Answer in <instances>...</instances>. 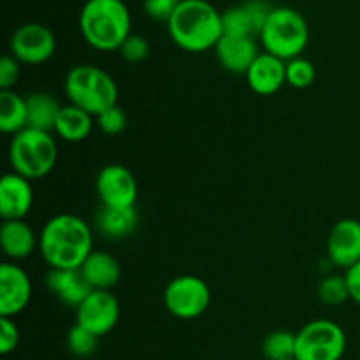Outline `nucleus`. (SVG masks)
<instances>
[{
  "instance_id": "20",
  "label": "nucleus",
  "mask_w": 360,
  "mask_h": 360,
  "mask_svg": "<svg viewBox=\"0 0 360 360\" xmlns=\"http://www.w3.org/2000/svg\"><path fill=\"white\" fill-rule=\"evenodd\" d=\"M139 214L136 207H105L101 206L95 214L97 231L108 239H125L137 229Z\"/></svg>"
},
{
  "instance_id": "31",
  "label": "nucleus",
  "mask_w": 360,
  "mask_h": 360,
  "mask_svg": "<svg viewBox=\"0 0 360 360\" xmlns=\"http://www.w3.org/2000/svg\"><path fill=\"white\" fill-rule=\"evenodd\" d=\"M181 0H144V13L150 20L169 23Z\"/></svg>"
},
{
  "instance_id": "6",
  "label": "nucleus",
  "mask_w": 360,
  "mask_h": 360,
  "mask_svg": "<svg viewBox=\"0 0 360 360\" xmlns=\"http://www.w3.org/2000/svg\"><path fill=\"white\" fill-rule=\"evenodd\" d=\"M260 44L269 55L288 60L302 55L309 42V27L299 11L288 6L274 7L259 34Z\"/></svg>"
},
{
  "instance_id": "36",
  "label": "nucleus",
  "mask_w": 360,
  "mask_h": 360,
  "mask_svg": "<svg viewBox=\"0 0 360 360\" xmlns=\"http://www.w3.org/2000/svg\"><path fill=\"white\" fill-rule=\"evenodd\" d=\"M288 360H297V359H288Z\"/></svg>"
},
{
  "instance_id": "33",
  "label": "nucleus",
  "mask_w": 360,
  "mask_h": 360,
  "mask_svg": "<svg viewBox=\"0 0 360 360\" xmlns=\"http://www.w3.org/2000/svg\"><path fill=\"white\" fill-rule=\"evenodd\" d=\"M20 79V62L11 55L0 60V90H14Z\"/></svg>"
},
{
  "instance_id": "5",
  "label": "nucleus",
  "mask_w": 360,
  "mask_h": 360,
  "mask_svg": "<svg viewBox=\"0 0 360 360\" xmlns=\"http://www.w3.org/2000/svg\"><path fill=\"white\" fill-rule=\"evenodd\" d=\"M13 172L30 179H42L55 169L58 160V144L49 132L25 129L13 136L7 150Z\"/></svg>"
},
{
  "instance_id": "14",
  "label": "nucleus",
  "mask_w": 360,
  "mask_h": 360,
  "mask_svg": "<svg viewBox=\"0 0 360 360\" xmlns=\"http://www.w3.org/2000/svg\"><path fill=\"white\" fill-rule=\"evenodd\" d=\"M34 206V188L30 179L7 172L0 179V217L7 220H25Z\"/></svg>"
},
{
  "instance_id": "13",
  "label": "nucleus",
  "mask_w": 360,
  "mask_h": 360,
  "mask_svg": "<svg viewBox=\"0 0 360 360\" xmlns=\"http://www.w3.org/2000/svg\"><path fill=\"white\" fill-rule=\"evenodd\" d=\"M327 255L333 266L350 269L360 262V221L343 218L333 225L327 238Z\"/></svg>"
},
{
  "instance_id": "28",
  "label": "nucleus",
  "mask_w": 360,
  "mask_h": 360,
  "mask_svg": "<svg viewBox=\"0 0 360 360\" xmlns=\"http://www.w3.org/2000/svg\"><path fill=\"white\" fill-rule=\"evenodd\" d=\"M315 65L308 58H292L287 62V84L295 90H304L315 83Z\"/></svg>"
},
{
  "instance_id": "15",
  "label": "nucleus",
  "mask_w": 360,
  "mask_h": 360,
  "mask_svg": "<svg viewBox=\"0 0 360 360\" xmlns=\"http://www.w3.org/2000/svg\"><path fill=\"white\" fill-rule=\"evenodd\" d=\"M245 77L252 91L269 97L287 84V62L264 51L257 56Z\"/></svg>"
},
{
  "instance_id": "7",
  "label": "nucleus",
  "mask_w": 360,
  "mask_h": 360,
  "mask_svg": "<svg viewBox=\"0 0 360 360\" xmlns=\"http://www.w3.org/2000/svg\"><path fill=\"white\" fill-rule=\"evenodd\" d=\"M347 350L343 327L329 319L306 323L297 333L295 359L297 360H341Z\"/></svg>"
},
{
  "instance_id": "26",
  "label": "nucleus",
  "mask_w": 360,
  "mask_h": 360,
  "mask_svg": "<svg viewBox=\"0 0 360 360\" xmlns=\"http://www.w3.org/2000/svg\"><path fill=\"white\" fill-rule=\"evenodd\" d=\"M319 299L327 306H341L350 299V288H348L347 278L340 274H329L319 283Z\"/></svg>"
},
{
  "instance_id": "18",
  "label": "nucleus",
  "mask_w": 360,
  "mask_h": 360,
  "mask_svg": "<svg viewBox=\"0 0 360 360\" xmlns=\"http://www.w3.org/2000/svg\"><path fill=\"white\" fill-rule=\"evenodd\" d=\"M0 246L9 262H20L39 250V236L25 220H7L0 227Z\"/></svg>"
},
{
  "instance_id": "17",
  "label": "nucleus",
  "mask_w": 360,
  "mask_h": 360,
  "mask_svg": "<svg viewBox=\"0 0 360 360\" xmlns=\"http://www.w3.org/2000/svg\"><path fill=\"white\" fill-rule=\"evenodd\" d=\"M46 287L69 308H77L91 294V287L84 280L81 269H49Z\"/></svg>"
},
{
  "instance_id": "27",
  "label": "nucleus",
  "mask_w": 360,
  "mask_h": 360,
  "mask_svg": "<svg viewBox=\"0 0 360 360\" xmlns=\"http://www.w3.org/2000/svg\"><path fill=\"white\" fill-rule=\"evenodd\" d=\"M98 340H101V338L95 336L94 333L86 330L84 327L77 326V323H74V326L70 327L69 333H67L65 336L67 348H69L70 354L76 355V357H91V355L97 352Z\"/></svg>"
},
{
  "instance_id": "22",
  "label": "nucleus",
  "mask_w": 360,
  "mask_h": 360,
  "mask_svg": "<svg viewBox=\"0 0 360 360\" xmlns=\"http://www.w3.org/2000/svg\"><path fill=\"white\" fill-rule=\"evenodd\" d=\"M94 118L95 116L76 105H63L55 127L56 136L65 143H83L94 129Z\"/></svg>"
},
{
  "instance_id": "4",
  "label": "nucleus",
  "mask_w": 360,
  "mask_h": 360,
  "mask_svg": "<svg viewBox=\"0 0 360 360\" xmlns=\"http://www.w3.org/2000/svg\"><path fill=\"white\" fill-rule=\"evenodd\" d=\"M63 91L69 104L90 112L95 118L118 104L116 81L104 69L90 63H81L67 72Z\"/></svg>"
},
{
  "instance_id": "9",
  "label": "nucleus",
  "mask_w": 360,
  "mask_h": 360,
  "mask_svg": "<svg viewBox=\"0 0 360 360\" xmlns=\"http://www.w3.org/2000/svg\"><path fill=\"white\" fill-rule=\"evenodd\" d=\"M56 37L53 30L37 21L20 25L9 39V55L25 65H41L53 58Z\"/></svg>"
},
{
  "instance_id": "1",
  "label": "nucleus",
  "mask_w": 360,
  "mask_h": 360,
  "mask_svg": "<svg viewBox=\"0 0 360 360\" xmlns=\"http://www.w3.org/2000/svg\"><path fill=\"white\" fill-rule=\"evenodd\" d=\"M39 252L49 269H81L94 252V232L77 214H55L39 234Z\"/></svg>"
},
{
  "instance_id": "37",
  "label": "nucleus",
  "mask_w": 360,
  "mask_h": 360,
  "mask_svg": "<svg viewBox=\"0 0 360 360\" xmlns=\"http://www.w3.org/2000/svg\"><path fill=\"white\" fill-rule=\"evenodd\" d=\"M143 2H144V0H143Z\"/></svg>"
},
{
  "instance_id": "24",
  "label": "nucleus",
  "mask_w": 360,
  "mask_h": 360,
  "mask_svg": "<svg viewBox=\"0 0 360 360\" xmlns=\"http://www.w3.org/2000/svg\"><path fill=\"white\" fill-rule=\"evenodd\" d=\"M295 341L297 333L292 330H273L262 343V354L267 360L295 359Z\"/></svg>"
},
{
  "instance_id": "30",
  "label": "nucleus",
  "mask_w": 360,
  "mask_h": 360,
  "mask_svg": "<svg viewBox=\"0 0 360 360\" xmlns=\"http://www.w3.org/2000/svg\"><path fill=\"white\" fill-rule=\"evenodd\" d=\"M118 51L122 55V58L127 60L129 63H139L144 62L150 56L151 48L146 37H143L139 34H130Z\"/></svg>"
},
{
  "instance_id": "21",
  "label": "nucleus",
  "mask_w": 360,
  "mask_h": 360,
  "mask_svg": "<svg viewBox=\"0 0 360 360\" xmlns=\"http://www.w3.org/2000/svg\"><path fill=\"white\" fill-rule=\"evenodd\" d=\"M63 105L48 91H32L27 95L28 109V127L42 132H55L60 111Z\"/></svg>"
},
{
  "instance_id": "11",
  "label": "nucleus",
  "mask_w": 360,
  "mask_h": 360,
  "mask_svg": "<svg viewBox=\"0 0 360 360\" xmlns=\"http://www.w3.org/2000/svg\"><path fill=\"white\" fill-rule=\"evenodd\" d=\"M120 320V302L111 290H91L76 308V323L102 338L111 333Z\"/></svg>"
},
{
  "instance_id": "12",
  "label": "nucleus",
  "mask_w": 360,
  "mask_h": 360,
  "mask_svg": "<svg viewBox=\"0 0 360 360\" xmlns=\"http://www.w3.org/2000/svg\"><path fill=\"white\" fill-rule=\"evenodd\" d=\"M32 299V281L16 262L0 266V316L14 319L28 308Z\"/></svg>"
},
{
  "instance_id": "32",
  "label": "nucleus",
  "mask_w": 360,
  "mask_h": 360,
  "mask_svg": "<svg viewBox=\"0 0 360 360\" xmlns=\"http://www.w3.org/2000/svg\"><path fill=\"white\" fill-rule=\"evenodd\" d=\"M20 345V329L14 323V319L0 316V354L9 355Z\"/></svg>"
},
{
  "instance_id": "34",
  "label": "nucleus",
  "mask_w": 360,
  "mask_h": 360,
  "mask_svg": "<svg viewBox=\"0 0 360 360\" xmlns=\"http://www.w3.org/2000/svg\"><path fill=\"white\" fill-rule=\"evenodd\" d=\"M348 288H350V299L360 306V262L345 271Z\"/></svg>"
},
{
  "instance_id": "19",
  "label": "nucleus",
  "mask_w": 360,
  "mask_h": 360,
  "mask_svg": "<svg viewBox=\"0 0 360 360\" xmlns=\"http://www.w3.org/2000/svg\"><path fill=\"white\" fill-rule=\"evenodd\" d=\"M81 273L91 290H112L122 278V267L111 253L94 250L81 266Z\"/></svg>"
},
{
  "instance_id": "16",
  "label": "nucleus",
  "mask_w": 360,
  "mask_h": 360,
  "mask_svg": "<svg viewBox=\"0 0 360 360\" xmlns=\"http://www.w3.org/2000/svg\"><path fill=\"white\" fill-rule=\"evenodd\" d=\"M214 55L218 63L231 74L246 76L252 63L260 55L259 42L255 37H231L221 35L218 44L214 46Z\"/></svg>"
},
{
  "instance_id": "2",
  "label": "nucleus",
  "mask_w": 360,
  "mask_h": 360,
  "mask_svg": "<svg viewBox=\"0 0 360 360\" xmlns=\"http://www.w3.org/2000/svg\"><path fill=\"white\" fill-rule=\"evenodd\" d=\"M169 35L186 53L214 49L224 35L221 13L207 0H181L167 23Z\"/></svg>"
},
{
  "instance_id": "29",
  "label": "nucleus",
  "mask_w": 360,
  "mask_h": 360,
  "mask_svg": "<svg viewBox=\"0 0 360 360\" xmlns=\"http://www.w3.org/2000/svg\"><path fill=\"white\" fill-rule=\"evenodd\" d=\"M95 122H97L98 129H101L105 136L111 137L120 136V134L127 129V115L118 104L105 109L104 112H101V115L95 118Z\"/></svg>"
},
{
  "instance_id": "3",
  "label": "nucleus",
  "mask_w": 360,
  "mask_h": 360,
  "mask_svg": "<svg viewBox=\"0 0 360 360\" xmlns=\"http://www.w3.org/2000/svg\"><path fill=\"white\" fill-rule=\"evenodd\" d=\"M77 25L84 42L102 53L118 51L132 34V16L123 0H86Z\"/></svg>"
},
{
  "instance_id": "35",
  "label": "nucleus",
  "mask_w": 360,
  "mask_h": 360,
  "mask_svg": "<svg viewBox=\"0 0 360 360\" xmlns=\"http://www.w3.org/2000/svg\"><path fill=\"white\" fill-rule=\"evenodd\" d=\"M274 2H287V0H274Z\"/></svg>"
},
{
  "instance_id": "23",
  "label": "nucleus",
  "mask_w": 360,
  "mask_h": 360,
  "mask_svg": "<svg viewBox=\"0 0 360 360\" xmlns=\"http://www.w3.org/2000/svg\"><path fill=\"white\" fill-rule=\"evenodd\" d=\"M28 129L27 97L14 90H0V130L6 136H16Z\"/></svg>"
},
{
  "instance_id": "8",
  "label": "nucleus",
  "mask_w": 360,
  "mask_h": 360,
  "mask_svg": "<svg viewBox=\"0 0 360 360\" xmlns=\"http://www.w3.org/2000/svg\"><path fill=\"white\" fill-rule=\"evenodd\" d=\"M164 306L174 319H199L211 306L210 285L195 274L172 278L164 290Z\"/></svg>"
},
{
  "instance_id": "25",
  "label": "nucleus",
  "mask_w": 360,
  "mask_h": 360,
  "mask_svg": "<svg viewBox=\"0 0 360 360\" xmlns=\"http://www.w3.org/2000/svg\"><path fill=\"white\" fill-rule=\"evenodd\" d=\"M221 28L224 35L231 37H257L252 18L243 4L229 7L221 13Z\"/></svg>"
},
{
  "instance_id": "10",
  "label": "nucleus",
  "mask_w": 360,
  "mask_h": 360,
  "mask_svg": "<svg viewBox=\"0 0 360 360\" xmlns=\"http://www.w3.org/2000/svg\"><path fill=\"white\" fill-rule=\"evenodd\" d=\"M95 190L105 207H136L139 186L136 178L122 164H108L98 171Z\"/></svg>"
}]
</instances>
